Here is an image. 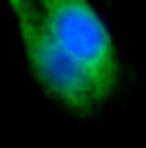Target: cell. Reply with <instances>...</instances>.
Returning <instances> with one entry per match:
<instances>
[{
	"label": "cell",
	"mask_w": 146,
	"mask_h": 148,
	"mask_svg": "<svg viewBox=\"0 0 146 148\" xmlns=\"http://www.w3.org/2000/svg\"><path fill=\"white\" fill-rule=\"evenodd\" d=\"M25 56L38 83L50 98L76 114H89L110 92L47 33L33 0H9Z\"/></svg>",
	"instance_id": "cell-1"
},
{
	"label": "cell",
	"mask_w": 146,
	"mask_h": 148,
	"mask_svg": "<svg viewBox=\"0 0 146 148\" xmlns=\"http://www.w3.org/2000/svg\"><path fill=\"white\" fill-rule=\"evenodd\" d=\"M34 7L54 42L112 92L119 78L117 58L108 29L89 0H34Z\"/></svg>",
	"instance_id": "cell-2"
}]
</instances>
